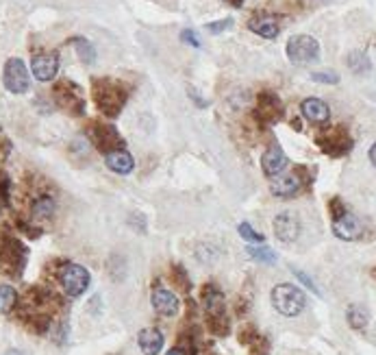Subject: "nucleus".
<instances>
[{"label":"nucleus","instance_id":"20","mask_svg":"<svg viewBox=\"0 0 376 355\" xmlns=\"http://www.w3.org/2000/svg\"><path fill=\"white\" fill-rule=\"evenodd\" d=\"M203 301H205V309H207L209 318L224 316V297L220 290H216L214 286H207L203 292Z\"/></svg>","mask_w":376,"mask_h":355},{"label":"nucleus","instance_id":"21","mask_svg":"<svg viewBox=\"0 0 376 355\" xmlns=\"http://www.w3.org/2000/svg\"><path fill=\"white\" fill-rule=\"evenodd\" d=\"M104 164H107L109 170L118 172V174H129L133 170V157L124 151V149H120V151H113V153H107L104 155Z\"/></svg>","mask_w":376,"mask_h":355},{"label":"nucleus","instance_id":"8","mask_svg":"<svg viewBox=\"0 0 376 355\" xmlns=\"http://www.w3.org/2000/svg\"><path fill=\"white\" fill-rule=\"evenodd\" d=\"M26 262V248L18 240H3L0 244V266L9 275H20Z\"/></svg>","mask_w":376,"mask_h":355},{"label":"nucleus","instance_id":"6","mask_svg":"<svg viewBox=\"0 0 376 355\" xmlns=\"http://www.w3.org/2000/svg\"><path fill=\"white\" fill-rule=\"evenodd\" d=\"M318 146L322 149V153L330 155V157H341V155H348L352 149V140L348 136V131L344 127H335V129H328L322 131L318 138H315Z\"/></svg>","mask_w":376,"mask_h":355},{"label":"nucleus","instance_id":"1","mask_svg":"<svg viewBox=\"0 0 376 355\" xmlns=\"http://www.w3.org/2000/svg\"><path fill=\"white\" fill-rule=\"evenodd\" d=\"M92 94L96 100V107L107 118L120 116V111L124 109L126 98H129V90L115 79H94Z\"/></svg>","mask_w":376,"mask_h":355},{"label":"nucleus","instance_id":"27","mask_svg":"<svg viewBox=\"0 0 376 355\" xmlns=\"http://www.w3.org/2000/svg\"><path fill=\"white\" fill-rule=\"evenodd\" d=\"M248 255H250L254 262H263V264H274V262H276V255H274L270 248H265V246H259V248H248Z\"/></svg>","mask_w":376,"mask_h":355},{"label":"nucleus","instance_id":"35","mask_svg":"<svg viewBox=\"0 0 376 355\" xmlns=\"http://www.w3.org/2000/svg\"><path fill=\"white\" fill-rule=\"evenodd\" d=\"M9 151H11V142L7 140V136L3 133V129H0V155L7 157V155H9Z\"/></svg>","mask_w":376,"mask_h":355},{"label":"nucleus","instance_id":"18","mask_svg":"<svg viewBox=\"0 0 376 355\" xmlns=\"http://www.w3.org/2000/svg\"><path fill=\"white\" fill-rule=\"evenodd\" d=\"M248 26H250L252 33H257L265 39H274L281 33L279 20L274 16H267V13H263V16H254Z\"/></svg>","mask_w":376,"mask_h":355},{"label":"nucleus","instance_id":"28","mask_svg":"<svg viewBox=\"0 0 376 355\" xmlns=\"http://www.w3.org/2000/svg\"><path fill=\"white\" fill-rule=\"evenodd\" d=\"M237 231H239V235H242V238H244V240H248V242H257V244H261V242L265 240L263 235L254 231L248 223H242V225L237 227Z\"/></svg>","mask_w":376,"mask_h":355},{"label":"nucleus","instance_id":"4","mask_svg":"<svg viewBox=\"0 0 376 355\" xmlns=\"http://www.w3.org/2000/svg\"><path fill=\"white\" fill-rule=\"evenodd\" d=\"M53 96L57 100V105L74 113V116H83L85 113V98H83V90L77 85V83H72L68 79L64 81H59L55 85V90H53Z\"/></svg>","mask_w":376,"mask_h":355},{"label":"nucleus","instance_id":"22","mask_svg":"<svg viewBox=\"0 0 376 355\" xmlns=\"http://www.w3.org/2000/svg\"><path fill=\"white\" fill-rule=\"evenodd\" d=\"M55 214V201L48 199V197H41L33 203V218L35 223H46V220H50Z\"/></svg>","mask_w":376,"mask_h":355},{"label":"nucleus","instance_id":"24","mask_svg":"<svg viewBox=\"0 0 376 355\" xmlns=\"http://www.w3.org/2000/svg\"><path fill=\"white\" fill-rule=\"evenodd\" d=\"M70 44H74V48L79 53V59L83 64H94L96 59V48L92 46V42L85 39V37H72Z\"/></svg>","mask_w":376,"mask_h":355},{"label":"nucleus","instance_id":"31","mask_svg":"<svg viewBox=\"0 0 376 355\" xmlns=\"http://www.w3.org/2000/svg\"><path fill=\"white\" fill-rule=\"evenodd\" d=\"M180 39H183L185 44H189V46H194V48H200V39H198V35L194 33V31H189V28H185V31L180 33Z\"/></svg>","mask_w":376,"mask_h":355},{"label":"nucleus","instance_id":"15","mask_svg":"<svg viewBox=\"0 0 376 355\" xmlns=\"http://www.w3.org/2000/svg\"><path fill=\"white\" fill-rule=\"evenodd\" d=\"M274 233H276V238L285 244H290L294 242L298 235H300V223H298V218L288 214V212H283L274 218Z\"/></svg>","mask_w":376,"mask_h":355},{"label":"nucleus","instance_id":"12","mask_svg":"<svg viewBox=\"0 0 376 355\" xmlns=\"http://www.w3.org/2000/svg\"><path fill=\"white\" fill-rule=\"evenodd\" d=\"M31 70H33V77L37 81H53L59 72V57L57 53H39L33 57L31 62Z\"/></svg>","mask_w":376,"mask_h":355},{"label":"nucleus","instance_id":"34","mask_svg":"<svg viewBox=\"0 0 376 355\" xmlns=\"http://www.w3.org/2000/svg\"><path fill=\"white\" fill-rule=\"evenodd\" d=\"M7 194H9V179L0 172V203H7Z\"/></svg>","mask_w":376,"mask_h":355},{"label":"nucleus","instance_id":"7","mask_svg":"<svg viewBox=\"0 0 376 355\" xmlns=\"http://www.w3.org/2000/svg\"><path fill=\"white\" fill-rule=\"evenodd\" d=\"M3 81H5V87L11 94L28 92V87H31V79H28V70H26L22 59H18V57L7 59L5 70H3Z\"/></svg>","mask_w":376,"mask_h":355},{"label":"nucleus","instance_id":"5","mask_svg":"<svg viewBox=\"0 0 376 355\" xmlns=\"http://www.w3.org/2000/svg\"><path fill=\"white\" fill-rule=\"evenodd\" d=\"M59 281H62L68 297H81V294L89 288L92 277H89V271L85 266L68 262L62 266V271H59Z\"/></svg>","mask_w":376,"mask_h":355},{"label":"nucleus","instance_id":"23","mask_svg":"<svg viewBox=\"0 0 376 355\" xmlns=\"http://www.w3.org/2000/svg\"><path fill=\"white\" fill-rule=\"evenodd\" d=\"M348 322H350V327L352 329H366L368 327V322H370V312H368V307L364 305H350L348 307Z\"/></svg>","mask_w":376,"mask_h":355},{"label":"nucleus","instance_id":"26","mask_svg":"<svg viewBox=\"0 0 376 355\" xmlns=\"http://www.w3.org/2000/svg\"><path fill=\"white\" fill-rule=\"evenodd\" d=\"M18 303V294L11 286H0V314H9Z\"/></svg>","mask_w":376,"mask_h":355},{"label":"nucleus","instance_id":"30","mask_svg":"<svg viewBox=\"0 0 376 355\" xmlns=\"http://www.w3.org/2000/svg\"><path fill=\"white\" fill-rule=\"evenodd\" d=\"M233 26V20L231 18H227V20H218V22H209L207 24V31L212 33V35H218V33H222V31H227V28H231Z\"/></svg>","mask_w":376,"mask_h":355},{"label":"nucleus","instance_id":"11","mask_svg":"<svg viewBox=\"0 0 376 355\" xmlns=\"http://www.w3.org/2000/svg\"><path fill=\"white\" fill-rule=\"evenodd\" d=\"M283 116V102L276 94L272 92H261L257 96V118L259 122L272 125L276 120H281Z\"/></svg>","mask_w":376,"mask_h":355},{"label":"nucleus","instance_id":"10","mask_svg":"<svg viewBox=\"0 0 376 355\" xmlns=\"http://www.w3.org/2000/svg\"><path fill=\"white\" fill-rule=\"evenodd\" d=\"M333 233L337 235L339 240H346V242H355L359 240L361 235H364V223L346 210L341 216L333 218Z\"/></svg>","mask_w":376,"mask_h":355},{"label":"nucleus","instance_id":"3","mask_svg":"<svg viewBox=\"0 0 376 355\" xmlns=\"http://www.w3.org/2000/svg\"><path fill=\"white\" fill-rule=\"evenodd\" d=\"M285 53H288V59L292 64L305 66V64L318 62L320 59V44L311 35H294V37H290Z\"/></svg>","mask_w":376,"mask_h":355},{"label":"nucleus","instance_id":"19","mask_svg":"<svg viewBox=\"0 0 376 355\" xmlns=\"http://www.w3.org/2000/svg\"><path fill=\"white\" fill-rule=\"evenodd\" d=\"M140 349L144 351V355H159V351L163 349V334L159 329H142L138 336Z\"/></svg>","mask_w":376,"mask_h":355},{"label":"nucleus","instance_id":"14","mask_svg":"<svg viewBox=\"0 0 376 355\" xmlns=\"http://www.w3.org/2000/svg\"><path fill=\"white\" fill-rule=\"evenodd\" d=\"M150 301H153V307L161 316H176L178 314V307H180L178 297L174 292H170L168 288L157 286L153 290V297H150Z\"/></svg>","mask_w":376,"mask_h":355},{"label":"nucleus","instance_id":"17","mask_svg":"<svg viewBox=\"0 0 376 355\" xmlns=\"http://www.w3.org/2000/svg\"><path fill=\"white\" fill-rule=\"evenodd\" d=\"M300 111H303V116L313 125H324L330 116L328 105L320 98H305L303 102H300Z\"/></svg>","mask_w":376,"mask_h":355},{"label":"nucleus","instance_id":"36","mask_svg":"<svg viewBox=\"0 0 376 355\" xmlns=\"http://www.w3.org/2000/svg\"><path fill=\"white\" fill-rule=\"evenodd\" d=\"M294 273H296V277H298L300 281H303V284H305V286H309V288H311V290H313L315 294H318V297H320V290H318V288H315V284H313V281H311V279H309V277H307V275H305L303 271H294Z\"/></svg>","mask_w":376,"mask_h":355},{"label":"nucleus","instance_id":"39","mask_svg":"<svg viewBox=\"0 0 376 355\" xmlns=\"http://www.w3.org/2000/svg\"><path fill=\"white\" fill-rule=\"evenodd\" d=\"M370 161H372V166L376 168V142L372 144V149H370Z\"/></svg>","mask_w":376,"mask_h":355},{"label":"nucleus","instance_id":"16","mask_svg":"<svg viewBox=\"0 0 376 355\" xmlns=\"http://www.w3.org/2000/svg\"><path fill=\"white\" fill-rule=\"evenodd\" d=\"M261 168L267 176H276L281 172H285V168H288V155L283 153V149L279 144L270 146V149L263 153L261 157Z\"/></svg>","mask_w":376,"mask_h":355},{"label":"nucleus","instance_id":"25","mask_svg":"<svg viewBox=\"0 0 376 355\" xmlns=\"http://www.w3.org/2000/svg\"><path fill=\"white\" fill-rule=\"evenodd\" d=\"M348 68L355 72V75H364V72L370 70V59L364 51H352L348 55Z\"/></svg>","mask_w":376,"mask_h":355},{"label":"nucleus","instance_id":"37","mask_svg":"<svg viewBox=\"0 0 376 355\" xmlns=\"http://www.w3.org/2000/svg\"><path fill=\"white\" fill-rule=\"evenodd\" d=\"M344 212H346V207L341 205V201H339V199H333V201H330V214H333V218L341 216Z\"/></svg>","mask_w":376,"mask_h":355},{"label":"nucleus","instance_id":"9","mask_svg":"<svg viewBox=\"0 0 376 355\" xmlns=\"http://www.w3.org/2000/svg\"><path fill=\"white\" fill-rule=\"evenodd\" d=\"M89 136H92L94 144L98 149L107 155V153H113V151H120L124 146V140L122 136L118 133V129L113 125H100V122H94L92 125V131H89Z\"/></svg>","mask_w":376,"mask_h":355},{"label":"nucleus","instance_id":"2","mask_svg":"<svg viewBox=\"0 0 376 355\" xmlns=\"http://www.w3.org/2000/svg\"><path fill=\"white\" fill-rule=\"evenodd\" d=\"M305 292L300 290L298 286L292 284H281L272 290V305L279 314L283 316H298L305 309Z\"/></svg>","mask_w":376,"mask_h":355},{"label":"nucleus","instance_id":"41","mask_svg":"<svg viewBox=\"0 0 376 355\" xmlns=\"http://www.w3.org/2000/svg\"><path fill=\"white\" fill-rule=\"evenodd\" d=\"M7 355H22V353H20V351H9Z\"/></svg>","mask_w":376,"mask_h":355},{"label":"nucleus","instance_id":"38","mask_svg":"<svg viewBox=\"0 0 376 355\" xmlns=\"http://www.w3.org/2000/svg\"><path fill=\"white\" fill-rule=\"evenodd\" d=\"M165 355H196L194 351H187V349H183V347H176V349H170Z\"/></svg>","mask_w":376,"mask_h":355},{"label":"nucleus","instance_id":"40","mask_svg":"<svg viewBox=\"0 0 376 355\" xmlns=\"http://www.w3.org/2000/svg\"><path fill=\"white\" fill-rule=\"evenodd\" d=\"M224 3H229V5H233V7H242L244 0H224Z\"/></svg>","mask_w":376,"mask_h":355},{"label":"nucleus","instance_id":"32","mask_svg":"<svg viewBox=\"0 0 376 355\" xmlns=\"http://www.w3.org/2000/svg\"><path fill=\"white\" fill-rule=\"evenodd\" d=\"M267 351H270V347H267V343L263 338H257L252 343V351H250V355H267Z\"/></svg>","mask_w":376,"mask_h":355},{"label":"nucleus","instance_id":"29","mask_svg":"<svg viewBox=\"0 0 376 355\" xmlns=\"http://www.w3.org/2000/svg\"><path fill=\"white\" fill-rule=\"evenodd\" d=\"M311 81L335 85V83H339V75H337V72H313V75H311Z\"/></svg>","mask_w":376,"mask_h":355},{"label":"nucleus","instance_id":"33","mask_svg":"<svg viewBox=\"0 0 376 355\" xmlns=\"http://www.w3.org/2000/svg\"><path fill=\"white\" fill-rule=\"evenodd\" d=\"M174 277H176V284L183 288V290H187L189 288V281H187V277H185V271L180 268V266H174Z\"/></svg>","mask_w":376,"mask_h":355},{"label":"nucleus","instance_id":"13","mask_svg":"<svg viewBox=\"0 0 376 355\" xmlns=\"http://www.w3.org/2000/svg\"><path fill=\"white\" fill-rule=\"evenodd\" d=\"M300 188H303V179H300V172H281L276 176H272V194L283 197V199H290L294 194H298Z\"/></svg>","mask_w":376,"mask_h":355}]
</instances>
